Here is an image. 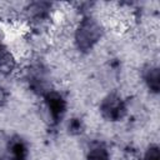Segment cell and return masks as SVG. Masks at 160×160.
I'll return each mask as SVG.
<instances>
[{
	"label": "cell",
	"mask_w": 160,
	"mask_h": 160,
	"mask_svg": "<svg viewBox=\"0 0 160 160\" xmlns=\"http://www.w3.org/2000/svg\"><path fill=\"white\" fill-rule=\"evenodd\" d=\"M102 116L109 121H119L124 118L126 112V108L122 102V100L118 95H108L100 106Z\"/></svg>",
	"instance_id": "cell-1"
},
{
	"label": "cell",
	"mask_w": 160,
	"mask_h": 160,
	"mask_svg": "<svg viewBox=\"0 0 160 160\" xmlns=\"http://www.w3.org/2000/svg\"><path fill=\"white\" fill-rule=\"evenodd\" d=\"M44 100L51 120H54V122L60 121L66 112V101L62 95L56 91H49L45 94Z\"/></svg>",
	"instance_id": "cell-2"
},
{
	"label": "cell",
	"mask_w": 160,
	"mask_h": 160,
	"mask_svg": "<svg viewBox=\"0 0 160 160\" xmlns=\"http://www.w3.org/2000/svg\"><path fill=\"white\" fill-rule=\"evenodd\" d=\"M9 152H10L11 160H26L28 159V146L20 138H15L10 141Z\"/></svg>",
	"instance_id": "cell-3"
},
{
	"label": "cell",
	"mask_w": 160,
	"mask_h": 160,
	"mask_svg": "<svg viewBox=\"0 0 160 160\" xmlns=\"http://www.w3.org/2000/svg\"><path fill=\"white\" fill-rule=\"evenodd\" d=\"M145 82L148 85V88L152 91V92H159V88H160V76H159V69L158 68H152L150 66L145 74Z\"/></svg>",
	"instance_id": "cell-4"
},
{
	"label": "cell",
	"mask_w": 160,
	"mask_h": 160,
	"mask_svg": "<svg viewBox=\"0 0 160 160\" xmlns=\"http://www.w3.org/2000/svg\"><path fill=\"white\" fill-rule=\"evenodd\" d=\"M88 160H110V159H109V152L105 149V146L100 144H95L89 149Z\"/></svg>",
	"instance_id": "cell-5"
},
{
	"label": "cell",
	"mask_w": 160,
	"mask_h": 160,
	"mask_svg": "<svg viewBox=\"0 0 160 160\" xmlns=\"http://www.w3.org/2000/svg\"><path fill=\"white\" fill-rule=\"evenodd\" d=\"M159 148L156 145H150L149 149L146 150L144 160H159Z\"/></svg>",
	"instance_id": "cell-6"
},
{
	"label": "cell",
	"mask_w": 160,
	"mask_h": 160,
	"mask_svg": "<svg viewBox=\"0 0 160 160\" xmlns=\"http://www.w3.org/2000/svg\"><path fill=\"white\" fill-rule=\"evenodd\" d=\"M81 126H82V124H81V121H80L79 119H72V120L70 121V124H69V129H70L72 132H79V131H81Z\"/></svg>",
	"instance_id": "cell-7"
}]
</instances>
